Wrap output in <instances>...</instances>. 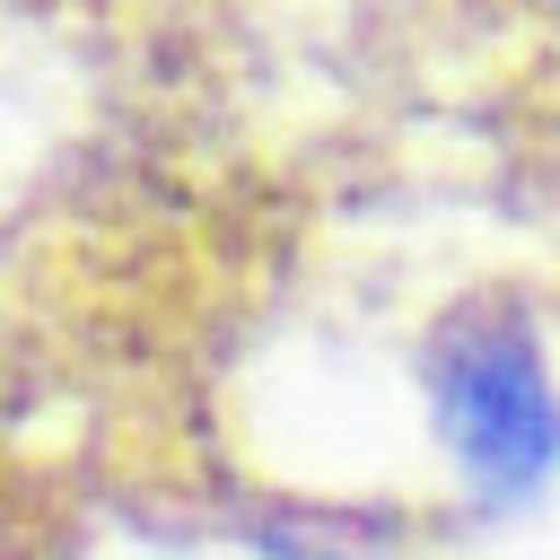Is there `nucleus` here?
<instances>
[{
	"label": "nucleus",
	"mask_w": 560,
	"mask_h": 560,
	"mask_svg": "<svg viewBox=\"0 0 560 560\" xmlns=\"http://www.w3.org/2000/svg\"><path fill=\"white\" fill-rule=\"evenodd\" d=\"M429 402L455 472L490 508H525L560 472V385L508 306H472L429 350Z\"/></svg>",
	"instance_id": "1"
}]
</instances>
